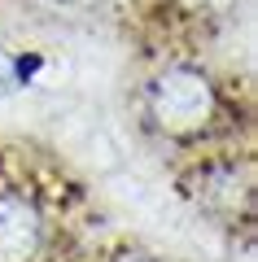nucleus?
I'll use <instances>...</instances> for the list:
<instances>
[{
    "label": "nucleus",
    "instance_id": "nucleus-1",
    "mask_svg": "<svg viewBox=\"0 0 258 262\" xmlns=\"http://www.w3.org/2000/svg\"><path fill=\"white\" fill-rule=\"evenodd\" d=\"M223 118V88L197 61H162L145 83V122L166 144H202Z\"/></svg>",
    "mask_w": 258,
    "mask_h": 262
},
{
    "label": "nucleus",
    "instance_id": "nucleus-2",
    "mask_svg": "<svg viewBox=\"0 0 258 262\" xmlns=\"http://www.w3.org/2000/svg\"><path fill=\"white\" fill-rule=\"evenodd\" d=\"M53 245V206L27 184H0V262H48Z\"/></svg>",
    "mask_w": 258,
    "mask_h": 262
},
{
    "label": "nucleus",
    "instance_id": "nucleus-3",
    "mask_svg": "<svg viewBox=\"0 0 258 262\" xmlns=\"http://www.w3.org/2000/svg\"><path fill=\"white\" fill-rule=\"evenodd\" d=\"M184 192L210 219L236 223V219H249V210H254V170L241 158L206 153L184 170Z\"/></svg>",
    "mask_w": 258,
    "mask_h": 262
},
{
    "label": "nucleus",
    "instance_id": "nucleus-4",
    "mask_svg": "<svg viewBox=\"0 0 258 262\" xmlns=\"http://www.w3.org/2000/svg\"><path fill=\"white\" fill-rule=\"evenodd\" d=\"M166 9L188 18V22H210L228 9V0H166Z\"/></svg>",
    "mask_w": 258,
    "mask_h": 262
},
{
    "label": "nucleus",
    "instance_id": "nucleus-5",
    "mask_svg": "<svg viewBox=\"0 0 258 262\" xmlns=\"http://www.w3.org/2000/svg\"><path fill=\"white\" fill-rule=\"evenodd\" d=\"M110 262H153L149 253H118V258H110Z\"/></svg>",
    "mask_w": 258,
    "mask_h": 262
}]
</instances>
